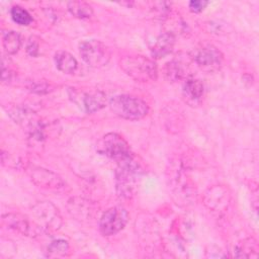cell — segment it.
I'll return each mask as SVG.
<instances>
[{
	"label": "cell",
	"mask_w": 259,
	"mask_h": 259,
	"mask_svg": "<svg viewBox=\"0 0 259 259\" xmlns=\"http://www.w3.org/2000/svg\"><path fill=\"white\" fill-rule=\"evenodd\" d=\"M143 174L144 169L142 164L134 154L118 161L115 169V188L117 194L123 198L133 197Z\"/></svg>",
	"instance_id": "cell-1"
},
{
	"label": "cell",
	"mask_w": 259,
	"mask_h": 259,
	"mask_svg": "<svg viewBox=\"0 0 259 259\" xmlns=\"http://www.w3.org/2000/svg\"><path fill=\"white\" fill-rule=\"evenodd\" d=\"M119 66L127 76L138 82L146 83L158 78L157 64L145 56H125L119 60Z\"/></svg>",
	"instance_id": "cell-2"
},
{
	"label": "cell",
	"mask_w": 259,
	"mask_h": 259,
	"mask_svg": "<svg viewBox=\"0 0 259 259\" xmlns=\"http://www.w3.org/2000/svg\"><path fill=\"white\" fill-rule=\"evenodd\" d=\"M110 110L120 118L140 120L149 112L148 104L141 98L133 95H116L109 100Z\"/></svg>",
	"instance_id": "cell-3"
},
{
	"label": "cell",
	"mask_w": 259,
	"mask_h": 259,
	"mask_svg": "<svg viewBox=\"0 0 259 259\" xmlns=\"http://www.w3.org/2000/svg\"><path fill=\"white\" fill-rule=\"evenodd\" d=\"M31 220L41 233L52 234L62 226V217L59 209L50 201H40L31 208Z\"/></svg>",
	"instance_id": "cell-4"
},
{
	"label": "cell",
	"mask_w": 259,
	"mask_h": 259,
	"mask_svg": "<svg viewBox=\"0 0 259 259\" xmlns=\"http://www.w3.org/2000/svg\"><path fill=\"white\" fill-rule=\"evenodd\" d=\"M189 57L192 62L206 72L220 70L224 63L223 53L210 44H200L196 46L190 52Z\"/></svg>",
	"instance_id": "cell-5"
},
{
	"label": "cell",
	"mask_w": 259,
	"mask_h": 259,
	"mask_svg": "<svg viewBox=\"0 0 259 259\" xmlns=\"http://www.w3.org/2000/svg\"><path fill=\"white\" fill-rule=\"evenodd\" d=\"M97 151L116 162L134 154L127 142L116 133H108L104 135L97 143Z\"/></svg>",
	"instance_id": "cell-6"
},
{
	"label": "cell",
	"mask_w": 259,
	"mask_h": 259,
	"mask_svg": "<svg viewBox=\"0 0 259 259\" xmlns=\"http://www.w3.org/2000/svg\"><path fill=\"white\" fill-rule=\"evenodd\" d=\"M79 53L83 61L92 68H102L106 66L111 57L108 47L97 39L82 41L79 45Z\"/></svg>",
	"instance_id": "cell-7"
},
{
	"label": "cell",
	"mask_w": 259,
	"mask_h": 259,
	"mask_svg": "<svg viewBox=\"0 0 259 259\" xmlns=\"http://www.w3.org/2000/svg\"><path fill=\"white\" fill-rule=\"evenodd\" d=\"M70 97L86 113H94L106 105V96L98 89L83 91L71 88Z\"/></svg>",
	"instance_id": "cell-8"
},
{
	"label": "cell",
	"mask_w": 259,
	"mask_h": 259,
	"mask_svg": "<svg viewBox=\"0 0 259 259\" xmlns=\"http://www.w3.org/2000/svg\"><path fill=\"white\" fill-rule=\"evenodd\" d=\"M128 221V212L121 206L108 208L100 218L99 231L104 236L115 235L120 232Z\"/></svg>",
	"instance_id": "cell-9"
},
{
	"label": "cell",
	"mask_w": 259,
	"mask_h": 259,
	"mask_svg": "<svg viewBox=\"0 0 259 259\" xmlns=\"http://www.w3.org/2000/svg\"><path fill=\"white\" fill-rule=\"evenodd\" d=\"M2 224L8 229L20 233L24 236L35 237L41 234V231L31 220V218H28L20 213L3 214Z\"/></svg>",
	"instance_id": "cell-10"
},
{
	"label": "cell",
	"mask_w": 259,
	"mask_h": 259,
	"mask_svg": "<svg viewBox=\"0 0 259 259\" xmlns=\"http://www.w3.org/2000/svg\"><path fill=\"white\" fill-rule=\"evenodd\" d=\"M27 172L30 176L31 181L35 185L44 189L60 190L65 186V182L63 181V179L51 170L41 167H30Z\"/></svg>",
	"instance_id": "cell-11"
},
{
	"label": "cell",
	"mask_w": 259,
	"mask_h": 259,
	"mask_svg": "<svg viewBox=\"0 0 259 259\" xmlns=\"http://www.w3.org/2000/svg\"><path fill=\"white\" fill-rule=\"evenodd\" d=\"M231 201V195L224 185H214L206 190L203 196L204 205L215 212L225 211Z\"/></svg>",
	"instance_id": "cell-12"
},
{
	"label": "cell",
	"mask_w": 259,
	"mask_h": 259,
	"mask_svg": "<svg viewBox=\"0 0 259 259\" xmlns=\"http://www.w3.org/2000/svg\"><path fill=\"white\" fill-rule=\"evenodd\" d=\"M175 45V34L171 31L161 33L151 47V55L154 59H162L169 55Z\"/></svg>",
	"instance_id": "cell-13"
},
{
	"label": "cell",
	"mask_w": 259,
	"mask_h": 259,
	"mask_svg": "<svg viewBox=\"0 0 259 259\" xmlns=\"http://www.w3.org/2000/svg\"><path fill=\"white\" fill-rule=\"evenodd\" d=\"M188 72V66L182 60H171L168 63H166L164 67V75L169 82L186 80L187 78H189Z\"/></svg>",
	"instance_id": "cell-14"
},
{
	"label": "cell",
	"mask_w": 259,
	"mask_h": 259,
	"mask_svg": "<svg viewBox=\"0 0 259 259\" xmlns=\"http://www.w3.org/2000/svg\"><path fill=\"white\" fill-rule=\"evenodd\" d=\"M204 93L203 83L194 78H187L184 80L182 87V94L185 100L190 104H195L202 98Z\"/></svg>",
	"instance_id": "cell-15"
},
{
	"label": "cell",
	"mask_w": 259,
	"mask_h": 259,
	"mask_svg": "<svg viewBox=\"0 0 259 259\" xmlns=\"http://www.w3.org/2000/svg\"><path fill=\"white\" fill-rule=\"evenodd\" d=\"M54 59L56 67L64 74H73L78 68L77 60L66 51H58Z\"/></svg>",
	"instance_id": "cell-16"
},
{
	"label": "cell",
	"mask_w": 259,
	"mask_h": 259,
	"mask_svg": "<svg viewBox=\"0 0 259 259\" xmlns=\"http://www.w3.org/2000/svg\"><path fill=\"white\" fill-rule=\"evenodd\" d=\"M2 46L7 55L16 54L21 47L20 34L14 30H4L2 32Z\"/></svg>",
	"instance_id": "cell-17"
},
{
	"label": "cell",
	"mask_w": 259,
	"mask_h": 259,
	"mask_svg": "<svg viewBox=\"0 0 259 259\" xmlns=\"http://www.w3.org/2000/svg\"><path fill=\"white\" fill-rule=\"evenodd\" d=\"M69 12L79 19H89L93 15V8L84 1H70L67 4Z\"/></svg>",
	"instance_id": "cell-18"
},
{
	"label": "cell",
	"mask_w": 259,
	"mask_h": 259,
	"mask_svg": "<svg viewBox=\"0 0 259 259\" xmlns=\"http://www.w3.org/2000/svg\"><path fill=\"white\" fill-rule=\"evenodd\" d=\"M70 254L69 243L63 239H58L53 241L47 250L48 257H66Z\"/></svg>",
	"instance_id": "cell-19"
},
{
	"label": "cell",
	"mask_w": 259,
	"mask_h": 259,
	"mask_svg": "<svg viewBox=\"0 0 259 259\" xmlns=\"http://www.w3.org/2000/svg\"><path fill=\"white\" fill-rule=\"evenodd\" d=\"M10 14H11V18L13 19V21L19 25L26 26L32 22V17L29 14V12L19 5L12 6V8L10 10Z\"/></svg>",
	"instance_id": "cell-20"
},
{
	"label": "cell",
	"mask_w": 259,
	"mask_h": 259,
	"mask_svg": "<svg viewBox=\"0 0 259 259\" xmlns=\"http://www.w3.org/2000/svg\"><path fill=\"white\" fill-rule=\"evenodd\" d=\"M236 257H244V258H248V257H253V255L251 254V252H254L257 254V245L256 242L252 239H248L243 241V244L238 245L235 248Z\"/></svg>",
	"instance_id": "cell-21"
},
{
	"label": "cell",
	"mask_w": 259,
	"mask_h": 259,
	"mask_svg": "<svg viewBox=\"0 0 259 259\" xmlns=\"http://www.w3.org/2000/svg\"><path fill=\"white\" fill-rule=\"evenodd\" d=\"M29 90L36 94H46L53 90V86L45 81H34L28 86Z\"/></svg>",
	"instance_id": "cell-22"
},
{
	"label": "cell",
	"mask_w": 259,
	"mask_h": 259,
	"mask_svg": "<svg viewBox=\"0 0 259 259\" xmlns=\"http://www.w3.org/2000/svg\"><path fill=\"white\" fill-rule=\"evenodd\" d=\"M39 39L36 36H30L26 44V53L30 57H37L39 55Z\"/></svg>",
	"instance_id": "cell-23"
},
{
	"label": "cell",
	"mask_w": 259,
	"mask_h": 259,
	"mask_svg": "<svg viewBox=\"0 0 259 259\" xmlns=\"http://www.w3.org/2000/svg\"><path fill=\"white\" fill-rule=\"evenodd\" d=\"M208 5L207 1H203V0H192L189 2L188 7L189 10L193 13H199L201 11L204 10V8Z\"/></svg>",
	"instance_id": "cell-24"
}]
</instances>
